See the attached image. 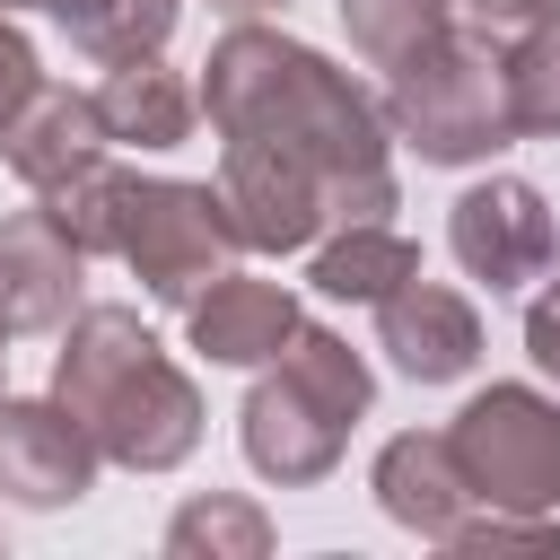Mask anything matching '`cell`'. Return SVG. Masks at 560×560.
<instances>
[{"label": "cell", "instance_id": "7c38bea8", "mask_svg": "<svg viewBox=\"0 0 560 560\" xmlns=\"http://www.w3.org/2000/svg\"><path fill=\"white\" fill-rule=\"evenodd\" d=\"M368 481H376V508H385L402 534H420V542H446V534L481 508V490H472V472H464V455H455L446 429H402V438H385Z\"/></svg>", "mask_w": 560, "mask_h": 560}, {"label": "cell", "instance_id": "83f0119b", "mask_svg": "<svg viewBox=\"0 0 560 560\" xmlns=\"http://www.w3.org/2000/svg\"><path fill=\"white\" fill-rule=\"evenodd\" d=\"M0 341H9V315H0ZM0 368H9V350H0Z\"/></svg>", "mask_w": 560, "mask_h": 560}, {"label": "cell", "instance_id": "d4e9b609", "mask_svg": "<svg viewBox=\"0 0 560 560\" xmlns=\"http://www.w3.org/2000/svg\"><path fill=\"white\" fill-rule=\"evenodd\" d=\"M525 359L560 385V289H542V298L525 306Z\"/></svg>", "mask_w": 560, "mask_h": 560}, {"label": "cell", "instance_id": "277c9868", "mask_svg": "<svg viewBox=\"0 0 560 560\" xmlns=\"http://www.w3.org/2000/svg\"><path fill=\"white\" fill-rule=\"evenodd\" d=\"M508 44H481V35H438L429 52H411L402 70H385V122L394 140H411L429 166H481L516 140V114H508V70H499Z\"/></svg>", "mask_w": 560, "mask_h": 560}, {"label": "cell", "instance_id": "6da1fadb", "mask_svg": "<svg viewBox=\"0 0 560 560\" xmlns=\"http://www.w3.org/2000/svg\"><path fill=\"white\" fill-rule=\"evenodd\" d=\"M201 114H210L219 140H271V149L324 166L341 228L385 219L402 201L385 105L350 70H332L315 44H298V35L262 26V18H236L210 44V61H201Z\"/></svg>", "mask_w": 560, "mask_h": 560}, {"label": "cell", "instance_id": "603a6c76", "mask_svg": "<svg viewBox=\"0 0 560 560\" xmlns=\"http://www.w3.org/2000/svg\"><path fill=\"white\" fill-rule=\"evenodd\" d=\"M35 88H44V70H35V44H26V35H18V18L0 9V122H9V114H18Z\"/></svg>", "mask_w": 560, "mask_h": 560}, {"label": "cell", "instance_id": "3957f363", "mask_svg": "<svg viewBox=\"0 0 560 560\" xmlns=\"http://www.w3.org/2000/svg\"><path fill=\"white\" fill-rule=\"evenodd\" d=\"M368 402H376L368 359H359L341 332L298 324V341L254 376V394H245V411H236L245 464H254L262 481H280V490H306V481H324V472L341 464V446H350V429L368 420Z\"/></svg>", "mask_w": 560, "mask_h": 560}, {"label": "cell", "instance_id": "5b68a950", "mask_svg": "<svg viewBox=\"0 0 560 560\" xmlns=\"http://www.w3.org/2000/svg\"><path fill=\"white\" fill-rule=\"evenodd\" d=\"M131 280L158 298V306H192L219 271H236L245 236L228 219V192L219 184H184V175H131L122 184V245Z\"/></svg>", "mask_w": 560, "mask_h": 560}, {"label": "cell", "instance_id": "ac0fdd59", "mask_svg": "<svg viewBox=\"0 0 560 560\" xmlns=\"http://www.w3.org/2000/svg\"><path fill=\"white\" fill-rule=\"evenodd\" d=\"M166 551L175 560H262L271 551V516L236 490H210V499H184L166 516Z\"/></svg>", "mask_w": 560, "mask_h": 560}, {"label": "cell", "instance_id": "8fae6325", "mask_svg": "<svg viewBox=\"0 0 560 560\" xmlns=\"http://www.w3.org/2000/svg\"><path fill=\"white\" fill-rule=\"evenodd\" d=\"M79 271H88V254L70 245V228L44 201L0 210V315H9V332H61L79 315Z\"/></svg>", "mask_w": 560, "mask_h": 560}, {"label": "cell", "instance_id": "4fadbf2b", "mask_svg": "<svg viewBox=\"0 0 560 560\" xmlns=\"http://www.w3.org/2000/svg\"><path fill=\"white\" fill-rule=\"evenodd\" d=\"M105 149H114V131H105V114H96V88H61V79H44V88L0 122V158H9L18 184H35V192L105 166Z\"/></svg>", "mask_w": 560, "mask_h": 560}, {"label": "cell", "instance_id": "7402d4cb", "mask_svg": "<svg viewBox=\"0 0 560 560\" xmlns=\"http://www.w3.org/2000/svg\"><path fill=\"white\" fill-rule=\"evenodd\" d=\"M446 551H560V516H525V508H472Z\"/></svg>", "mask_w": 560, "mask_h": 560}, {"label": "cell", "instance_id": "30bf717a", "mask_svg": "<svg viewBox=\"0 0 560 560\" xmlns=\"http://www.w3.org/2000/svg\"><path fill=\"white\" fill-rule=\"evenodd\" d=\"M376 350H385L394 376H411V385H455V376H472V359H481V315H472V298H455L446 280L411 271L394 298H376Z\"/></svg>", "mask_w": 560, "mask_h": 560}, {"label": "cell", "instance_id": "8992f818", "mask_svg": "<svg viewBox=\"0 0 560 560\" xmlns=\"http://www.w3.org/2000/svg\"><path fill=\"white\" fill-rule=\"evenodd\" d=\"M455 455L481 490V508H525L551 516L560 508V402L534 385H481L455 411Z\"/></svg>", "mask_w": 560, "mask_h": 560}, {"label": "cell", "instance_id": "4316f807", "mask_svg": "<svg viewBox=\"0 0 560 560\" xmlns=\"http://www.w3.org/2000/svg\"><path fill=\"white\" fill-rule=\"evenodd\" d=\"M516 9H525L534 26H560V0H516Z\"/></svg>", "mask_w": 560, "mask_h": 560}, {"label": "cell", "instance_id": "9a60e30c", "mask_svg": "<svg viewBox=\"0 0 560 560\" xmlns=\"http://www.w3.org/2000/svg\"><path fill=\"white\" fill-rule=\"evenodd\" d=\"M96 114H105V131L122 149H175V140H192L201 88H184V70H166L158 52H140V61H114L105 70Z\"/></svg>", "mask_w": 560, "mask_h": 560}, {"label": "cell", "instance_id": "484cf974", "mask_svg": "<svg viewBox=\"0 0 560 560\" xmlns=\"http://www.w3.org/2000/svg\"><path fill=\"white\" fill-rule=\"evenodd\" d=\"M210 9H228V18H262V9H289V0H210Z\"/></svg>", "mask_w": 560, "mask_h": 560}, {"label": "cell", "instance_id": "f1b7e54d", "mask_svg": "<svg viewBox=\"0 0 560 560\" xmlns=\"http://www.w3.org/2000/svg\"><path fill=\"white\" fill-rule=\"evenodd\" d=\"M0 9H35V0H0Z\"/></svg>", "mask_w": 560, "mask_h": 560}, {"label": "cell", "instance_id": "5bb4252c", "mask_svg": "<svg viewBox=\"0 0 560 560\" xmlns=\"http://www.w3.org/2000/svg\"><path fill=\"white\" fill-rule=\"evenodd\" d=\"M184 324H192V350L210 359V368H271L289 341H298V298L280 289V280H254V271H219L192 306H184Z\"/></svg>", "mask_w": 560, "mask_h": 560}, {"label": "cell", "instance_id": "44dd1931", "mask_svg": "<svg viewBox=\"0 0 560 560\" xmlns=\"http://www.w3.org/2000/svg\"><path fill=\"white\" fill-rule=\"evenodd\" d=\"M122 184H131V166H88V175H70V184H52V192H35L61 228H70V245L96 262V254H114L122 245Z\"/></svg>", "mask_w": 560, "mask_h": 560}, {"label": "cell", "instance_id": "d6986e66", "mask_svg": "<svg viewBox=\"0 0 560 560\" xmlns=\"http://www.w3.org/2000/svg\"><path fill=\"white\" fill-rule=\"evenodd\" d=\"M332 9H341L350 52L368 70H402L411 52H429L438 35H455L446 26V0H332Z\"/></svg>", "mask_w": 560, "mask_h": 560}, {"label": "cell", "instance_id": "cb8c5ba5", "mask_svg": "<svg viewBox=\"0 0 560 560\" xmlns=\"http://www.w3.org/2000/svg\"><path fill=\"white\" fill-rule=\"evenodd\" d=\"M446 26H455V35H481V44H516L534 18H525L516 0H446Z\"/></svg>", "mask_w": 560, "mask_h": 560}, {"label": "cell", "instance_id": "9c48e42d", "mask_svg": "<svg viewBox=\"0 0 560 560\" xmlns=\"http://www.w3.org/2000/svg\"><path fill=\"white\" fill-rule=\"evenodd\" d=\"M96 438L70 420V402H18L0 394V499L18 508H79L96 490Z\"/></svg>", "mask_w": 560, "mask_h": 560}, {"label": "cell", "instance_id": "2e32d148", "mask_svg": "<svg viewBox=\"0 0 560 560\" xmlns=\"http://www.w3.org/2000/svg\"><path fill=\"white\" fill-rule=\"evenodd\" d=\"M420 271V245L402 236V228H385V219H359V228H332L324 245H315V289L324 298H341V306H376V298H394L402 280Z\"/></svg>", "mask_w": 560, "mask_h": 560}, {"label": "cell", "instance_id": "52a82bcc", "mask_svg": "<svg viewBox=\"0 0 560 560\" xmlns=\"http://www.w3.org/2000/svg\"><path fill=\"white\" fill-rule=\"evenodd\" d=\"M219 192H228V219L254 254H306L341 228L324 166H306L271 140H228L219 149Z\"/></svg>", "mask_w": 560, "mask_h": 560}, {"label": "cell", "instance_id": "e0dca14e", "mask_svg": "<svg viewBox=\"0 0 560 560\" xmlns=\"http://www.w3.org/2000/svg\"><path fill=\"white\" fill-rule=\"evenodd\" d=\"M61 18V35L88 52V61H140V52H166L184 0H35Z\"/></svg>", "mask_w": 560, "mask_h": 560}, {"label": "cell", "instance_id": "ffe728a7", "mask_svg": "<svg viewBox=\"0 0 560 560\" xmlns=\"http://www.w3.org/2000/svg\"><path fill=\"white\" fill-rule=\"evenodd\" d=\"M508 114H516V140H560V26H525L508 52Z\"/></svg>", "mask_w": 560, "mask_h": 560}, {"label": "cell", "instance_id": "ba28073f", "mask_svg": "<svg viewBox=\"0 0 560 560\" xmlns=\"http://www.w3.org/2000/svg\"><path fill=\"white\" fill-rule=\"evenodd\" d=\"M446 245H455V262H464L490 298H516V289H534V280L560 262L551 201H542L525 175H490V184H472V192L455 201V219H446Z\"/></svg>", "mask_w": 560, "mask_h": 560}, {"label": "cell", "instance_id": "7a4b0ae2", "mask_svg": "<svg viewBox=\"0 0 560 560\" xmlns=\"http://www.w3.org/2000/svg\"><path fill=\"white\" fill-rule=\"evenodd\" d=\"M52 402L122 472H175L201 446V394L131 306H79L52 359Z\"/></svg>", "mask_w": 560, "mask_h": 560}]
</instances>
